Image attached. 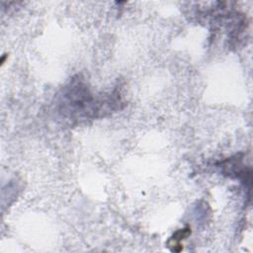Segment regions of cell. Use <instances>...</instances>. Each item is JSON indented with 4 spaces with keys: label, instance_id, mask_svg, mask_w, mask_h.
<instances>
[{
    "label": "cell",
    "instance_id": "1",
    "mask_svg": "<svg viewBox=\"0 0 253 253\" xmlns=\"http://www.w3.org/2000/svg\"><path fill=\"white\" fill-rule=\"evenodd\" d=\"M119 102L120 99H115L113 95L95 96L86 83L77 76L63 87L56 105L63 118L80 121L103 117L115 109Z\"/></svg>",
    "mask_w": 253,
    "mask_h": 253
}]
</instances>
